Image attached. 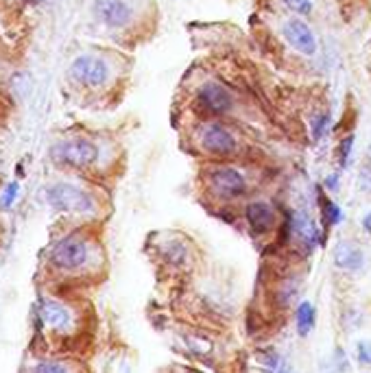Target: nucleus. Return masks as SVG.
I'll return each instance as SVG.
<instances>
[{
    "label": "nucleus",
    "mask_w": 371,
    "mask_h": 373,
    "mask_svg": "<svg viewBox=\"0 0 371 373\" xmlns=\"http://www.w3.org/2000/svg\"><path fill=\"white\" fill-rule=\"evenodd\" d=\"M203 182H206V188L212 192V195L221 201L243 199L249 190L245 175L230 164H214V166L206 168Z\"/></svg>",
    "instance_id": "1"
},
{
    "label": "nucleus",
    "mask_w": 371,
    "mask_h": 373,
    "mask_svg": "<svg viewBox=\"0 0 371 373\" xmlns=\"http://www.w3.org/2000/svg\"><path fill=\"white\" fill-rule=\"evenodd\" d=\"M90 243L86 236L81 234H68L51 249V264L59 271L75 273L81 271L90 262Z\"/></svg>",
    "instance_id": "2"
},
{
    "label": "nucleus",
    "mask_w": 371,
    "mask_h": 373,
    "mask_svg": "<svg viewBox=\"0 0 371 373\" xmlns=\"http://www.w3.org/2000/svg\"><path fill=\"white\" fill-rule=\"evenodd\" d=\"M53 162L66 168H75V171H83L97 164L99 160V147L88 138H66L59 140L53 151Z\"/></svg>",
    "instance_id": "3"
},
{
    "label": "nucleus",
    "mask_w": 371,
    "mask_h": 373,
    "mask_svg": "<svg viewBox=\"0 0 371 373\" xmlns=\"http://www.w3.org/2000/svg\"><path fill=\"white\" fill-rule=\"evenodd\" d=\"M197 142H199L201 151L206 153L208 158H214V160H230L238 153L236 136L223 123L212 120V118L201 127Z\"/></svg>",
    "instance_id": "4"
},
{
    "label": "nucleus",
    "mask_w": 371,
    "mask_h": 373,
    "mask_svg": "<svg viewBox=\"0 0 371 373\" xmlns=\"http://www.w3.org/2000/svg\"><path fill=\"white\" fill-rule=\"evenodd\" d=\"M46 201H49L51 208L59 212H73V214H90L97 208L94 197L88 190L68 182H59L46 188Z\"/></svg>",
    "instance_id": "5"
},
{
    "label": "nucleus",
    "mask_w": 371,
    "mask_h": 373,
    "mask_svg": "<svg viewBox=\"0 0 371 373\" xmlns=\"http://www.w3.org/2000/svg\"><path fill=\"white\" fill-rule=\"evenodd\" d=\"M112 77V68L99 55H79L70 64V79H73L79 88L86 90H101L107 86V81Z\"/></svg>",
    "instance_id": "6"
},
{
    "label": "nucleus",
    "mask_w": 371,
    "mask_h": 373,
    "mask_svg": "<svg viewBox=\"0 0 371 373\" xmlns=\"http://www.w3.org/2000/svg\"><path fill=\"white\" fill-rule=\"evenodd\" d=\"M195 105L201 114L210 118L227 116L234 110V96L219 81H206L197 88L195 94Z\"/></svg>",
    "instance_id": "7"
},
{
    "label": "nucleus",
    "mask_w": 371,
    "mask_h": 373,
    "mask_svg": "<svg viewBox=\"0 0 371 373\" xmlns=\"http://www.w3.org/2000/svg\"><path fill=\"white\" fill-rule=\"evenodd\" d=\"M92 14L107 29H125L134 20V9L127 0H94Z\"/></svg>",
    "instance_id": "8"
},
{
    "label": "nucleus",
    "mask_w": 371,
    "mask_h": 373,
    "mask_svg": "<svg viewBox=\"0 0 371 373\" xmlns=\"http://www.w3.org/2000/svg\"><path fill=\"white\" fill-rule=\"evenodd\" d=\"M282 35L284 40L289 42V46L293 51L302 53L306 57H313L317 53V38L310 24L302 18H289L282 27Z\"/></svg>",
    "instance_id": "9"
},
{
    "label": "nucleus",
    "mask_w": 371,
    "mask_h": 373,
    "mask_svg": "<svg viewBox=\"0 0 371 373\" xmlns=\"http://www.w3.org/2000/svg\"><path fill=\"white\" fill-rule=\"evenodd\" d=\"M245 221L249 225V230L256 236L269 234L275 223H278V214H275L273 206L267 201H251L245 206Z\"/></svg>",
    "instance_id": "10"
},
{
    "label": "nucleus",
    "mask_w": 371,
    "mask_h": 373,
    "mask_svg": "<svg viewBox=\"0 0 371 373\" xmlns=\"http://www.w3.org/2000/svg\"><path fill=\"white\" fill-rule=\"evenodd\" d=\"M40 319L46 328L53 332H59V334L70 332L75 326V317H73V312H70V308L55 302V299H46V302H42Z\"/></svg>",
    "instance_id": "11"
},
{
    "label": "nucleus",
    "mask_w": 371,
    "mask_h": 373,
    "mask_svg": "<svg viewBox=\"0 0 371 373\" xmlns=\"http://www.w3.org/2000/svg\"><path fill=\"white\" fill-rule=\"evenodd\" d=\"M334 264H337V269H341V271L356 273L365 267V254L356 243L341 240V243L334 247Z\"/></svg>",
    "instance_id": "12"
},
{
    "label": "nucleus",
    "mask_w": 371,
    "mask_h": 373,
    "mask_svg": "<svg viewBox=\"0 0 371 373\" xmlns=\"http://www.w3.org/2000/svg\"><path fill=\"white\" fill-rule=\"evenodd\" d=\"M291 227V234L302 243L304 247L308 249H313L317 243H319V227L317 223L310 219V216L306 212H295L293 214V219L289 223Z\"/></svg>",
    "instance_id": "13"
},
{
    "label": "nucleus",
    "mask_w": 371,
    "mask_h": 373,
    "mask_svg": "<svg viewBox=\"0 0 371 373\" xmlns=\"http://www.w3.org/2000/svg\"><path fill=\"white\" fill-rule=\"evenodd\" d=\"M297 332L299 336H308L310 332H313L315 328V321H317V315H315V308L313 304H308V302H302L297 306Z\"/></svg>",
    "instance_id": "14"
},
{
    "label": "nucleus",
    "mask_w": 371,
    "mask_h": 373,
    "mask_svg": "<svg viewBox=\"0 0 371 373\" xmlns=\"http://www.w3.org/2000/svg\"><path fill=\"white\" fill-rule=\"evenodd\" d=\"M190 256V249L186 247V243H182V240H171V243L164 245V258L169 264H173V267H182V264H186Z\"/></svg>",
    "instance_id": "15"
},
{
    "label": "nucleus",
    "mask_w": 371,
    "mask_h": 373,
    "mask_svg": "<svg viewBox=\"0 0 371 373\" xmlns=\"http://www.w3.org/2000/svg\"><path fill=\"white\" fill-rule=\"evenodd\" d=\"M319 208H321V219L326 221V225H339L341 223V219H343L341 208L332 199L323 195L321 190H319Z\"/></svg>",
    "instance_id": "16"
},
{
    "label": "nucleus",
    "mask_w": 371,
    "mask_h": 373,
    "mask_svg": "<svg viewBox=\"0 0 371 373\" xmlns=\"http://www.w3.org/2000/svg\"><path fill=\"white\" fill-rule=\"evenodd\" d=\"M328 129H330V114H328V112L317 114V116L313 118V123H310V131H313V140H317V142L328 134Z\"/></svg>",
    "instance_id": "17"
},
{
    "label": "nucleus",
    "mask_w": 371,
    "mask_h": 373,
    "mask_svg": "<svg viewBox=\"0 0 371 373\" xmlns=\"http://www.w3.org/2000/svg\"><path fill=\"white\" fill-rule=\"evenodd\" d=\"M31 373H73L66 363H59V360H42L33 367Z\"/></svg>",
    "instance_id": "18"
},
{
    "label": "nucleus",
    "mask_w": 371,
    "mask_h": 373,
    "mask_svg": "<svg viewBox=\"0 0 371 373\" xmlns=\"http://www.w3.org/2000/svg\"><path fill=\"white\" fill-rule=\"evenodd\" d=\"M18 195H20V186H18V182L7 184L5 190H3V195H0V208H3V210H9V208L16 203Z\"/></svg>",
    "instance_id": "19"
},
{
    "label": "nucleus",
    "mask_w": 371,
    "mask_h": 373,
    "mask_svg": "<svg viewBox=\"0 0 371 373\" xmlns=\"http://www.w3.org/2000/svg\"><path fill=\"white\" fill-rule=\"evenodd\" d=\"M352 149H354V136L350 134V136H345V138H341V142H339V149H337V153H339V164L345 168L347 166V162H350V155H352Z\"/></svg>",
    "instance_id": "20"
},
{
    "label": "nucleus",
    "mask_w": 371,
    "mask_h": 373,
    "mask_svg": "<svg viewBox=\"0 0 371 373\" xmlns=\"http://www.w3.org/2000/svg\"><path fill=\"white\" fill-rule=\"evenodd\" d=\"M356 358L363 367H371V341H361L356 347Z\"/></svg>",
    "instance_id": "21"
},
{
    "label": "nucleus",
    "mask_w": 371,
    "mask_h": 373,
    "mask_svg": "<svg viewBox=\"0 0 371 373\" xmlns=\"http://www.w3.org/2000/svg\"><path fill=\"white\" fill-rule=\"evenodd\" d=\"M358 188H361L365 195H371V166H363L358 171Z\"/></svg>",
    "instance_id": "22"
},
{
    "label": "nucleus",
    "mask_w": 371,
    "mask_h": 373,
    "mask_svg": "<svg viewBox=\"0 0 371 373\" xmlns=\"http://www.w3.org/2000/svg\"><path fill=\"white\" fill-rule=\"evenodd\" d=\"M284 3H286V7L293 9L295 14H299V16H308L310 9H313L310 0H284Z\"/></svg>",
    "instance_id": "23"
},
{
    "label": "nucleus",
    "mask_w": 371,
    "mask_h": 373,
    "mask_svg": "<svg viewBox=\"0 0 371 373\" xmlns=\"http://www.w3.org/2000/svg\"><path fill=\"white\" fill-rule=\"evenodd\" d=\"M339 184H341V175H339V173H332V175L326 179V188H328L330 192L339 190Z\"/></svg>",
    "instance_id": "24"
},
{
    "label": "nucleus",
    "mask_w": 371,
    "mask_h": 373,
    "mask_svg": "<svg viewBox=\"0 0 371 373\" xmlns=\"http://www.w3.org/2000/svg\"><path fill=\"white\" fill-rule=\"evenodd\" d=\"M363 227H365V232L371 234V210L365 214V219H363Z\"/></svg>",
    "instance_id": "25"
},
{
    "label": "nucleus",
    "mask_w": 371,
    "mask_h": 373,
    "mask_svg": "<svg viewBox=\"0 0 371 373\" xmlns=\"http://www.w3.org/2000/svg\"><path fill=\"white\" fill-rule=\"evenodd\" d=\"M27 5H44V3H55V0H22Z\"/></svg>",
    "instance_id": "26"
},
{
    "label": "nucleus",
    "mask_w": 371,
    "mask_h": 373,
    "mask_svg": "<svg viewBox=\"0 0 371 373\" xmlns=\"http://www.w3.org/2000/svg\"><path fill=\"white\" fill-rule=\"evenodd\" d=\"M280 373H291V371H280Z\"/></svg>",
    "instance_id": "27"
}]
</instances>
